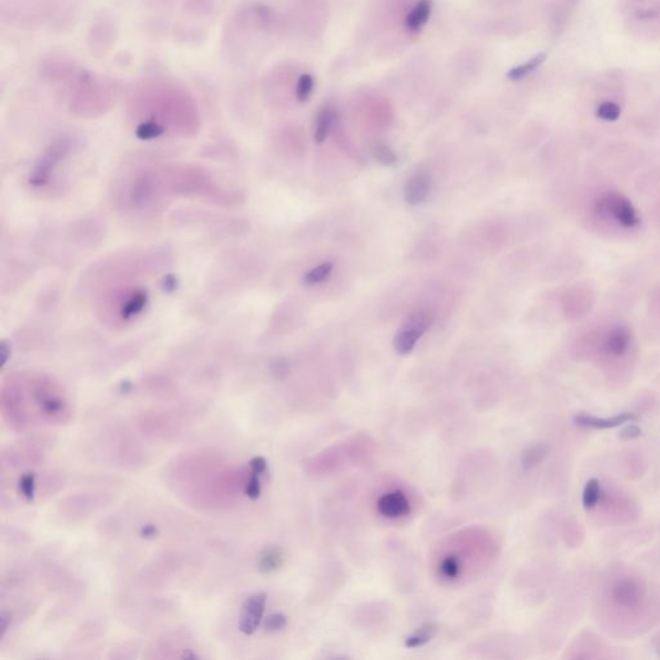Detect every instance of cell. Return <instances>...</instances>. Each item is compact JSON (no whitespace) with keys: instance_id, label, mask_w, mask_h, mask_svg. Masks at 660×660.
<instances>
[{"instance_id":"6da1fadb","label":"cell","mask_w":660,"mask_h":660,"mask_svg":"<svg viewBox=\"0 0 660 660\" xmlns=\"http://www.w3.org/2000/svg\"><path fill=\"white\" fill-rule=\"evenodd\" d=\"M70 146L71 144L68 138H59L50 146L48 150H45L30 174V183L33 186H44L48 182L51 173L54 172L59 161L70 151Z\"/></svg>"},{"instance_id":"7a4b0ae2","label":"cell","mask_w":660,"mask_h":660,"mask_svg":"<svg viewBox=\"0 0 660 660\" xmlns=\"http://www.w3.org/2000/svg\"><path fill=\"white\" fill-rule=\"evenodd\" d=\"M599 213L611 214L613 218L620 223L623 227L632 229L640 223L638 214L633 205L623 195L609 193L602 196L596 204Z\"/></svg>"},{"instance_id":"3957f363","label":"cell","mask_w":660,"mask_h":660,"mask_svg":"<svg viewBox=\"0 0 660 660\" xmlns=\"http://www.w3.org/2000/svg\"><path fill=\"white\" fill-rule=\"evenodd\" d=\"M266 601L267 596L266 593H254L246 599L243 608H241V614H240V622H239V629L244 635H253L254 632L258 629L262 620L263 613L266 608Z\"/></svg>"},{"instance_id":"277c9868","label":"cell","mask_w":660,"mask_h":660,"mask_svg":"<svg viewBox=\"0 0 660 660\" xmlns=\"http://www.w3.org/2000/svg\"><path fill=\"white\" fill-rule=\"evenodd\" d=\"M377 509L383 517L400 518L410 513V503L403 491H391L383 494L378 500Z\"/></svg>"},{"instance_id":"5b68a950","label":"cell","mask_w":660,"mask_h":660,"mask_svg":"<svg viewBox=\"0 0 660 660\" xmlns=\"http://www.w3.org/2000/svg\"><path fill=\"white\" fill-rule=\"evenodd\" d=\"M635 421H637V417L631 413H622V414L614 415L611 418H597L592 415L584 414L576 417V423L578 426H582L585 428H592V430H611L622 424L632 423Z\"/></svg>"},{"instance_id":"8992f818","label":"cell","mask_w":660,"mask_h":660,"mask_svg":"<svg viewBox=\"0 0 660 660\" xmlns=\"http://www.w3.org/2000/svg\"><path fill=\"white\" fill-rule=\"evenodd\" d=\"M431 188V181L427 173L424 172H417L405 185V191H404V197L405 202L410 205H418L426 200V197L430 194Z\"/></svg>"},{"instance_id":"52a82bcc","label":"cell","mask_w":660,"mask_h":660,"mask_svg":"<svg viewBox=\"0 0 660 660\" xmlns=\"http://www.w3.org/2000/svg\"><path fill=\"white\" fill-rule=\"evenodd\" d=\"M613 597L622 606L635 608L636 605L640 602L641 593L638 590V585L635 582L624 579L615 584V587L613 588Z\"/></svg>"},{"instance_id":"ba28073f","label":"cell","mask_w":660,"mask_h":660,"mask_svg":"<svg viewBox=\"0 0 660 660\" xmlns=\"http://www.w3.org/2000/svg\"><path fill=\"white\" fill-rule=\"evenodd\" d=\"M629 340L631 334L626 327H617L608 334L603 342V348L610 355H624L629 347Z\"/></svg>"},{"instance_id":"9c48e42d","label":"cell","mask_w":660,"mask_h":660,"mask_svg":"<svg viewBox=\"0 0 660 660\" xmlns=\"http://www.w3.org/2000/svg\"><path fill=\"white\" fill-rule=\"evenodd\" d=\"M421 330L405 325L398 331L393 340L395 351L400 355H409L414 350L417 342L423 336Z\"/></svg>"},{"instance_id":"30bf717a","label":"cell","mask_w":660,"mask_h":660,"mask_svg":"<svg viewBox=\"0 0 660 660\" xmlns=\"http://www.w3.org/2000/svg\"><path fill=\"white\" fill-rule=\"evenodd\" d=\"M431 0H419L410 10L405 20V26L410 33H418L431 16Z\"/></svg>"},{"instance_id":"8fae6325","label":"cell","mask_w":660,"mask_h":660,"mask_svg":"<svg viewBox=\"0 0 660 660\" xmlns=\"http://www.w3.org/2000/svg\"><path fill=\"white\" fill-rule=\"evenodd\" d=\"M284 564L283 550L278 547H267L261 552L258 557V570L262 574H272L278 571Z\"/></svg>"},{"instance_id":"7c38bea8","label":"cell","mask_w":660,"mask_h":660,"mask_svg":"<svg viewBox=\"0 0 660 660\" xmlns=\"http://www.w3.org/2000/svg\"><path fill=\"white\" fill-rule=\"evenodd\" d=\"M437 633V626L435 623H424L423 626L415 629L414 632L405 638V647L407 649H418L426 643H430L432 638Z\"/></svg>"},{"instance_id":"4fadbf2b","label":"cell","mask_w":660,"mask_h":660,"mask_svg":"<svg viewBox=\"0 0 660 660\" xmlns=\"http://www.w3.org/2000/svg\"><path fill=\"white\" fill-rule=\"evenodd\" d=\"M334 120H336V111L331 107H322V110L319 111L317 118H316V128H315V141L317 144H322L328 138Z\"/></svg>"},{"instance_id":"5bb4252c","label":"cell","mask_w":660,"mask_h":660,"mask_svg":"<svg viewBox=\"0 0 660 660\" xmlns=\"http://www.w3.org/2000/svg\"><path fill=\"white\" fill-rule=\"evenodd\" d=\"M546 59H547L546 53H539V54L534 56L533 59L526 61L523 65H518L516 68H511L507 73L508 79L512 80V82L523 80L525 77H529L530 74H533L535 70L541 68Z\"/></svg>"},{"instance_id":"9a60e30c","label":"cell","mask_w":660,"mask_h":660,"mask_svg":"<svg viewBox=\"0 0 660 660\" xmlns=\"http://www.w3.org/2000/svg\"><path fill=\"white\" fill-rule=\"evenodd\" d=\"M439 573L441 578L447 580L457 579L462 573V562L457 556H448L442 560L439 565Z\"/></svg>"},{"instance_id":"2e32d148","label":"cell","mask_w":660,"mask_h":660,"mask_svg":"<svg viewBox=\"0 0 660 660\" xmlns=\"http://www.w3.org/2000/svg\"><path fill=\"white\" fill-rule=\"evenodd\" d=\"M547 456V449L543 445H535L532 448L527 449L521 457V465L525 470H530L535 466H538L543 459Z\"/></svg>"},{"instance_id":"e0dca14e","label":"cell","mask_w":660,"mask_h":660,"mask_svg":"<svg viewBox=\"0 0 660 660\" xmlns=\"http://www.w3.org/2000/svg\"><path fill=\"white\" fill-rule=\"evenodd\" d=\"M432 322H433V315L430 311L417 310L414 313H410V316L407 317V322H405V325L417 328V329L424 333L426 330L431 327Z\"/></svg>"},{"instance_id":"ac0fdd59","label":"cell","mask_w":660,"mask_h":660,"mask_svg":"<svg viewBox=\"0 0 660 660\" xmlns=\"http://www.w3.org/2000/svg\"><path fill=\"white\" fill-rule=\"evenodd\" d=\"M315 80L311 74H302L297 82L296 97L298 102L305 103L313 96Z\"/></svg>"},{"instance_id":"d6986e66","label":"cell","mask_w":660,"mask_h":660,"mask_svg":"<svg viewBox=\"0 0 660 660\" xmlns=\"http://www.w3.org/2000/svg\"><path fill=\"white\" fill-rule=\"evenodd\" d=\"M600 500V481L596 479H591L585 483L583 490L582 502L585 509H592Z\"/></svg>"},{"instance_id":"ffe728a7","label":"cell","mask_w":660,"mask_h":660,"mask_svg":"<svg viewBox=\"0 0 660 660\" xmlns=\"http://www.w3.org/2000/svg\"><path fill=\"white\" fill-rule=\"evenodd\" d=\"M333 271V264L330 262H324L313 269L311 271L307 272L306 273L305 284L307 285H315V284H320L322 281L328 279L330 276V273Z\"/></svg>"},{"instance_id":"44dd1931","label":"cell","mask_w":660,"mask_h":660,"mask_svg":"<svg viewBox=\"0 0 660 660\" xmlns=\"http://www.w3.org/2000/svg\"><path fill=\"white\" fill-rule=\"evenodd\" d=\"M373 158L383 165H393L398 161L396 153L389 149L387 144L377 142L372 146Z\"/></svg>"},{"instance_id":"7402d4cb","label":"cell","mask_w":660,"mask_h":660,"mask_svg":"<svg viewBox=\"0 0 660 660\" xmlns=\"http://www.w3.org/2000/svg\"><path fill=\"white\" fill-rule=\"evenodd\" d=\"M164 133V128L155 120L141 123L136 129V136L141 140H153Z\"/></svg>"},{"instance_id":"603a6c76","label":"cell","mask_w":660,"mask_h":660,"mask_svg":"<svg viewBox=\"0 0 660 660\" xmlns=\"http://www.w3.org/2000/svg\"><path fill=\"white\" fill-rule=\"evenodd\" d=\"M596 114L602 120L615 121L620 117V107L614 102H602L601 105L597 107Z\"/></svg>"},{"instance_id":"cb8c5ba5","label":"cell","mask_w":660,"mask_h":660,"mask_svg":"<svg viewBox=\"0 0 660 660\" xmlns=\"http://www.w3.org/2000/svg\"><path fill=\"white\" fill-rule=\"evenodd\" d=\"M20 493L26 500H33L35 497V474H26L20 480Z\"/></svg>"},{"instance_id":"d4e9b609","label":"cell","mask_w":660,"mask_h":660,"mask_svg":"<svg viewBox=\"0 0 660 660\" xmlns=\"http://www.w3.org/2000/svg\"><path fill=\"white\" fill-rule=\"evenodd\" d=\"M287 617L281 613H276V614H272L269 618L266 619L264 622V627L269 632H278V631H281L284 629L285 626H287Z\"/></svg>"},{"instance_id":"484cf974","label":"cell","mask_w":660,"mask_h":660,"mask_svg":"<svg viewBox=\"0 0 660 660\" xmlns=\"http://www.w3.org/2000/svg\"><path fill=\"white\" fill-rule=\"evenodd\" d=\"M261 481L260 474H252L246 485V494L250 500H258L261 495Z\"/></svg>"},{"instance_id":"4316f807","label":"cell","mask_w":660,"mask_h":660,"mask_svg":"<svg viewBox=\"0 0 660 660\" xmlns=\"http://www.w3.org/2000/svg\"><path fill=\"white\" fill-rule=\"evenodd\" d=\"M249 465H250L253 474H260V476L264 474L266 470H267V462L263 457H254Z\"/></svg>"},{"instance_id":"83f0119b","label":"cell","mask_w":660,"mask_h":660,"mask_svg":"<svg viewBox=\"0 0 660 660\" xmlns=\"http://www.w3.org/2000/svg\"><path fill=\"white\" fill-rule=\"evenodd\" d=\"M640 435H641V430H640L637 426H633V424H632V426L627 427V428H624V430L622 431V433H620V437H622V439H624V440H631V439H636V437H638Z\"/></svg>"},{"instance_id":"f1b7e54d","label":"cell","mask_w":660,"mask_h":660,"mask_svg":"<svg viewBox=\"0 0 660 660\" xmlns=\"http://www.w3.org/2000/svg\"><path fill=\"white\" fill-rule=\"evenodd\" d=\"M141 535L144 538H153L156 535V527L153 525H146L141 530Z\"/></svg>"}]
</instances>
